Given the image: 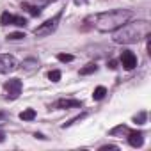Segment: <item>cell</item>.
I'll return each mask as SVG.
<instances>
[{
  "label": "cell",
  "instance_id": "obj_15",
  "mask_svg": "<svg viewBox=\"0 0 151 151\" xmlns=\"http://www.w3.org/2000/svg\"><path fill=\"white\" fill-rule=\"evenodd\" d=\"M27 71H32V69H37V60L36 59H27V60H23V64H22Z\"/></svg>",
  "mask_w": 151,
  "mask_h": 151
},
{
  "label": "cell",
  "instance_id": "obj_14",
  "mask_svg": "<svg viewBox=\"0 0 151 151\" xmlns=\"http://www.w3.org/2000/svg\"><path fill=\"white\" fill-rule=\"evenodd\" d=\"M13 20H14V16L11 13H2V16H0V25H13Z\"/></svg>",
  "mask_w": 151,
  "mask_h": 151
},
{
  "label": "cell",
  "instance_id": "obj_27",
  "mask_svg": "<svg viewBox=\"0 0 151 151\" xmlns=\"http://www.w3.org/2000/svg\"><path fill=\"white\" fill-rule=\"evenodd\" d=\"M50 0H39V4H48Z\"/></svg>",
  "mask_w": 151,
  "mask_h": 151
},
{
  "label": "cell",
  "instance_id": "obj_17",
  "mask_svg": "<svg viewBox=\"0 0 151 151\" xmlns=\"http://www.w3.org/2000/svg\"><path fill=\"white\" fill-rule=\"evenodd\" d=\"M48 78H50L52 82H59V80H60V71H57V69H55V71H50V73H48Z\"/></svg>",
  "mask_w": 151,
  "mask_h": 151
},
{
  "label": "cell",
  "instance_id": "obj_20",
  "mask_svg": "<svg viewBox=\"0 0 151 151\" xmlns=\"http://www.w3.org/2000/svg\"><path fill=\"white\" fill-rule=\"evenodd\" d=\"M13 25L25 27V25H27V20H25V18H22V16H14V20H13Z\"/></svg>",
  "mask_w": 151,
  "mask_h": 151
},
{
  "label": "cell",
  "instance_id": "obj_18",
  "mask_svg": "<svg viewBox=\"0 0 151 151\" xmlns=\"http://www.w3.org/2000/svg\"><path fill=\"white\" fill-rule=\"evenodd\" d=\"M57 59H59L60 62H71V60H73V55H71V53H59Z\"/></svg>",
  "mask_w": 151,
  "mask_h": 151
},
{
  "label": "cell",
  "instance_id": "obj_11",
  "mask_svg": "<svg viewBox=\"0 0 151 151\" xmlns=\"http://www.w3.org/2000/svg\"><path fill=\"white\" fill-rule=\"evenodd\" d=\"M36 117V110L34 109H25L22 114H20V119L22 121H32Z\"/></svg>",
  "mask_w": 151,
  "mask_h": 151
},
{
  "label": "cell",
  "instance_id": "obj_26",
  "mask_svg": "<svg viewBox=\"0 0 151 151\" xmlns=\"http://www.w3.org/2000/svg\"><path fill=\"white\" fill-rule=\"evenodd\" d=\"M77 4H86V0H75Z\"/></svg>",
  "mask_w": 151,
  "mask_h": 151
},
{
  "label": "cell",
  "instance_id": "obj_25",
  "mask_svg": "<svg viewBox=\"0 0 151 151\" xmlns=\"http://www.w3.org/2000/svg\"><path fill=\"white\" fill-rule=\"evenodd\" d=\"M4 140H6V135H4L2 132H0V142H4Z\"/></svg>",
  "mask_w": 151,
  "mask_h": 151
},
{
  "label": "cell",
  "instance_id": "obj_9",
  "mask_svg": "<svg viewBox=\"0 0 151 151\" xmlns=\"http://www.w3.org/2000/svg\"><path fill=\"white\" fill-rule=\"evenodd\" d=\"M128 126H124V124H119V126H116V128H112L110 132H109V135L110 137H126L128 135Z\"/></svg>",
  "mask_w": 151,
  "mask_h": 151
},
{
  "label": "cell",
  "instance_id": "obj_3",
  "mask_svg": "<svg viewBox=\"0 0 151 151\" xmlns=\"http://www.w3.org/2000/svg\"><path fill=\"white\" fill-rule=\"evenodd\" d=\"M59 20H60V13H59V14H55L53 18L46 20L45 23H41L37 29H34V34H36L37 37H43V36H50L52 32H55V29H57V25H59Z\"/></svg>",
  "mask_w": 151,
  "mask_h": 151
},
{
  "label": "cell",
  "instance_id": "obj_23",
  "mask_svg": "<svg viewBox=\"0 0 151 151\" xmlns=\"http://www.w3.org/2000/svg\"><path fill=\"white\" fill-rule=\"evenodd\" d=\"M110 149H117V146H101L100 151H110Z\"/></svg>",
  "mask_w": 151,
  "mask_h": 151
},
{
  "label": "cell",
  "instance_id": "obj_7",
  "mask_svg": "<svg viewBox=\"0 0 151 151\" xmlns=\"http://www.w3.org/2000/svg\"><path fill=\"white\" fill-rule=\"evenodd\" d=\"M128 142H130V146H133V147H140L142 144H144V135H142V132H139V130H130L128 132Z\"/></svg>",
  "mask_w": 151,
  "mask_h": 151
},
{
  "label": "cell",
  "instance_id": "obj_22",
  "mask_svg": "<svg viewBox=\"0 0 151 151\" xmlns=\"http://www.w3.org/2000/svg\"><path fill=\"white\" fill-rule=\"evenodd\" d=\"M107 66H109L110 69H117V60H114V59H112V60H109V64H107Z\"/></svg>",
  "mask_w": 151,
  "mask_h": 151
},
{
  "label": "cell",
  "instance_id": "obj_16",
  "mask_svg": "<svg viewBox=\"0 0 151 151\" xmlns=\"http://www.w3.org/2000/svg\"><path fill=\"white\" fill-rule=\"evenodd\" d=\"M25 37V34L23 32H11L9 36H7V39L9 41H20V39H23Z\"/></svg>",
  "mask_w": 151,
  "mask_h": 151
},
{
  "label": "cell",
  "instance_id": "obj_5",
  "mask_svg": "<svg viewBox=\"0 0 151 151\" xmlns=\"http://www.w3.org/2000/svg\"><path fill=\"white\" fill-rule=\"evenodd\" d=\"M18 68V60L9 53H0V73H11Z\"/></svg>",
  "mask_w": 151,
  "mask_h": 151
},
{
  "label": "cell",
  "instance_id": "obj_10",
  "mask_svg": "<svg viewBox=\"0 0 151 151\" xmlns=\"http://www.w3.org/2000/svg\"><path fill=\"white\" fill-rule=\"evenodd\" d=\"M105 94H107V89H105L103 86H98V87L94 89V93H93V100L100 101V100H103V98H105Z\"/></svg>",
  "mask_w": 151,
  "mask_h": 151
},
{
  "label": "cell",
  "instance_id": "obj_21",
  "mask_svg": "<svg viewBox=\"0 0 151 151\" xmlns=\"http://www.w3.org/2000/svg\"><path fill=\"white\" fill-rule=\"evenodd\" d=\"M84 117H86V114H80V116H77V117H73L71 121H68L66 124H62V128H68V126H71L73 123H77V121H80V119H84Z\"/></svg>",
  "mask_w": 151,
  "mask_h": 151
},
{
  "label": "cell",
  "instance_id": "obj_13",
  "mask_svg": "<svg viewBox=\"0 0 151 151\" xmlns=\"http://www.w3.org/2000/svg\"><path fill=\"white\" fill-rule=\"evenodd\" d=\"M96 71H98V66L94 62H89L80 69V75H91V73H96Z\"/></svg>",
  "mask_w": 151,
  "mask_h": 151
},
{
  "label": "cell",
  "instance_id": "obj_29",
  "mask_svg": "<svg viewBox=\"0 0 151 151\" xmlns=\"http://www.w3.org/2000/svg\"><path fill=\"white\" fill-rule=\"evenodd\" d=\"M50 2H53V0H50Z\"/></svg>",
  "mask_w": 151,
  "mask_h": 151
},
{
  "label": "cell",
  "instance_id": "obj_6",
  "mask_svg": "<svg viewBox=\"0 0 151 151\" xmlns=\"http://www.w3.org/2000/svg\"><path fill=\"white\" fill-rule=\"evenodd\" d=\"M121 64H123V68L124 69H133L135 66H137V57H135V53L133 52H130V50H123L121 52Z\"/></svg>",
  "mask_w": 151,
  "mask_h": 151
},
{
  "label": "cell",
  "instance_id": "obj_8",
  "mask_svg": "<svg viewBox=\"0 0 151 151\" xmlns=\"http://www.w3.org/2000/svg\"><path fill=\"white\" fill-rule=\"evenodd\" d=\"M57 109H80L82 107V101L80 100H69V98H62L55 103Z\"/></svg>",
  "mask_w": 151,
  "mask_h": 151
},
{
  "label": "cell",
  "instance_id": "obj_2",
  "mask_svg": "<svg viewBox=\"0 0 151 151\" xmlns=\"http://www.w3.org/2000/svg\"><path fill=\"white\" fill-rule=\"evenodd\" d=\"M132 18V13L126 9H112L107 13H100L93 16V27L98 29L100 32H114L121 25H124Z\"/></svg>",
  "mask_w": 151,
  "mask_h": 151
},
{
  "label": "cell",
  "instance_id": "obj_19",
  "mask_svg": "<svg viewBox=\"0 0 151 151\" xmlns=\"http://www.w3.org/2000/svg\"><path fill=\"white\" fill-rule=\"evenodd\" d=\"M133 121H135L137 124H144V123H146V112H139V114L133 117Z\"/></svg>",
  "mask_w": 151,
  "mask_h": 151
},
{
  "label": "cell",
  "instance_id": "obj_24",
  "mask_svg": "<svg viewBox=\"0 0 151 151\" xmlns=\"http://www.w3.org/2000/svg\"><path fill=\"white\" fill-rule=\"evenodd\" d=\"M34 137H36V139H41V140H45V139H46V137H45V135H43V133H36V135H34Z\"/></svg>",
  "mask_w": 151,
  "mask_h": 151
},
{
  "label": "cell",
  "instance_id": "obj_12",
  "mask_svg": "<svg viewBox=\"0 0 151 151\" xmlns=\"http://www.w3.org/2000/svg\"><path fill=\"white\" fill-rule=\"evenodd\" d=\"M23 9H25L30 16H39V14H41V9H39L37 6H30V4H27V2L23 4Z\"/></svg>",
  "mask_w": 151,
  "mask_h": 151
},
{
  "label": "cell",
  "instance_id": "obj_4",
  "mask_svg": "<svg viewBox=\"0 0 151 151\" xmlns=\"http://www.w3.org/2000/svg\"><path fill=\"white\" fill-rule=\"evenodd\" d=\"M4 89L7 93V96L11 100H16L20 94H22V89H23V82L20 78H9L6 84H4Z\"/></svg>",
  "mask_w": 151,
  "mask_h": 151
},
{
  "label": "cell",
  "instance_id": "obj_1",
  "mask_svg": "<svg viewBox=\"0 0 151 151\" xmlns=\"http://www.w3.org/2000/svg\"><path fill=\"white\" fill-rule=\"evenodd\" d=\"M151 32V27L146 20H137V22H132V23H124L121 25L119 29L114 30V43L117 45H133V43H139L140 39H146V36H149Z\"/></svg>",
  "mask_w": 151,
  "mask_h": 151
},
{
  "label": "cell",
  "instance_id": "obj_28",
  "mask_svg": "<svg viewBox=\"0 0 151 151\" xmlns=\"http://www.w3.org/2000/svg\"><path fill=\"white\" fill-rule=\"evenodd\" d=\"M4 117H6V114H4V112H0V119H4Z\"/></svg>",
  "mask_w": 151,
  "mask_h": 151
}]
</instances>
